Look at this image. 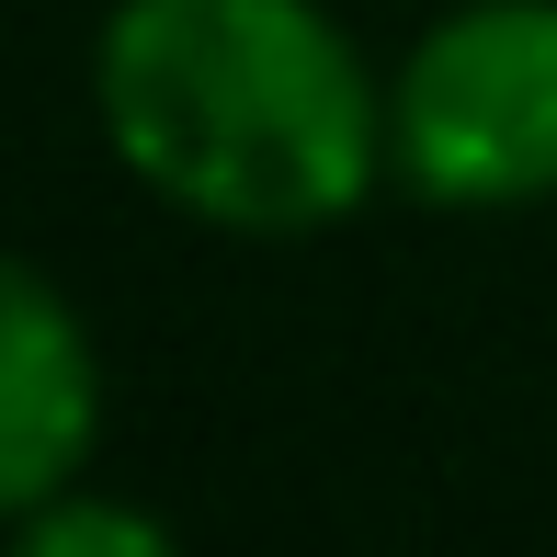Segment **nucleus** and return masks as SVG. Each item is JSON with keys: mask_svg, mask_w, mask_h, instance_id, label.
I'll use <instances>...</instances> for the list:
<instances>
[{"mask_svg": "<svg viewBox=\"0 0 557 557\" xmlns=\"http://www.w3.org/2000/svg\"><path fill=\"white\" fill-rule=\"evenodd\" d=\"M91 114L125 183L216 239H319L387 194V81L331 0H114Z\"/></svg>", "mask_w": 557, "mask_h": 557, "instance_id": "nucleus-1", "label": "nucleus"}, {"mask_svg": "<svg viewBox=\"0 0 557 557\" xmlns=\"http://www.w3.org/2000/svg\"><path fill=\"white\" fill-rule=\"evenodd\" d=\"M103 444V342L46 262L0 273V512L91 478Z\"/></svg>", "mask_w": 557, "mask_h": 557, "instance_id": "nucleus-3", "label": "nucleus"}, {"mask_svg": "<svg viewBox=\"0 0 557 557\" xmlns=\"http://www.w3.org/2000/svg\"><path fill=\"white\" fill-rule=\"evenodd\" d=\"M12 546L23 557H171V523L103 500L91 478H69V490H46V500L12 512Z\"/></svg>", "mask_w": 557, "mask_h": 557, "instance_id": "nucleus-4", "label": "nucleus"}, {"mask_svg": "<svg viewBox=\"0 0 557 557\" xmlns=\"http://www.w3.org/2000/svg\"><path fill=\"white\" fill-rule=\"evenodd\" d=\"M387 183L433 216L557 206V0H455L387 69Z\"/></svg>", "mask_w": 557, "mask_h": 557, "instance_id": "nucleus-2", "label": "nucleus"}]
</instances>
